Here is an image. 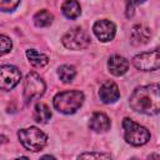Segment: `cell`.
I'll list each match as a JSON object with an SVG mask.
<instances>
[{
	"mask_svg": "<svg viewBox=\"0 0 160 160\" xmlns=\"http://www.w3.org/2000/svg\"><path fill=\"white\" fill-rule=\"evenodd\" d=\"M130 106L145 115H156L160 110V88L158 84L138 86L130 95Z\"/></svg>",
	"mask_w": 160,
	"mask_h": 160,
	"instance_id": "obj_1",
	"label": "cell"
},
{
	"mask_svg": "<svg viewBox=\"0 0 160 160\" xmlns=\"http://www.w3.org/2000/svg\"><path fill=\"white\" fill-rule=\"evenodd\" d=\"M84 102V94L78 90L62 91L55 95L54 108L62 114H74L81 108Z\"/></svg>",
	"mask_w": 160,
	"mask_h": 160,
	"instance_id": "obj_2",
	"label": "cell"
},
{
	"mask_svg": "<svg viewBox=\"0 0 160 160\" xmlns=\"http://www.w3.org/2000/svg\"><path fill=\"white\" fill-rule=\"evenodd\" d=\"M18 136H19V140L22 144V146L26 150L34 151V152L44 149V146L48 142V135L35 126H30V128L19 130Z\"/></svg>",
	"mask_w": 160,
	"mask_h": 160,
	"instance_id": "obj_3",
	"label": "cell"
},
{
	"mask_svg": "<svg viewBox=\"0 0 160 160\" xmlns=\"http://www.w3.org/2000/svg\"><path fill=\"white\" fill-rule=\"evenodd\" d=\"M122 129H124V138L126 142L134 146H140L146 144L150 140V132L146 128L139 125L138 122L132 121L129 118L122 120Z\"/></svg>",
	"mask_w": 160,
	"mask_h": 160,
	"instance_id": "obj_4",
	"label": "cell"
},
{
	"mask_svg": "<svg viewBox=\"0 0 160 160\" xmlns=\"http://www.w3.org/2000/svg\"><path fill=\"white\" fill-rule=\"evenodd\" d=\"M45 91V82L36 72H29L24 80V100L26 104L40 98Z\"/></svg>",
	"mask_w": 160,
	"mask_h": 160,
	"instance_id": "obj_5",
	"label": "cell"
},
{
	"mask_svg": "<svg viewBox=\"0 0 160 160\" xmlns=\"http://www.w3.org/2000/svg\"><path fill=\"white\" fill-rule=\"evenodd\" d=\"M61 41H62L64 46L70 50H82L90 45L91 40H90V36L88 35V32H85L80 28H75V29H71L70 31H68L62 36Z\"/></svg>",
	"mask_w": 160,
	"mask_h": 160,
	"instance_id": "obj_6",
	"label": "cell"
},
{
	"mask_svg": "<svg viewBox=\"0 0 160 160\" xmlns=\"http://www.w3.org/2000/svg\"><path fill=\"white\" fill-rule=\"evenodd\" d=\"M132 64L136 69L142 71H154L160 66V52L158 49L148 52L138 54L132 59Z\"/></svg>",
	"mask_w": 160,
	"mask_h": 160,
	"instance_id": "obj_7",
	"label": "cell"
},
{
	"mask_svg": "<svg viewBox=\"0 0 160 160\" xmlns=\"http://www.w3.org/2000/svg\"><path fill=\"white\" fill-rule=\"evenodd\" d=\"M21 79V72L16 66L4 65L0 66V89L11 90L14 89Z\"/></svg>",
	"mask_w": 160,
	"mask_h": 160,
	"instance_id": "obj_8",
	"label": "cell"
},
{
	"mask_svg": "<svg viewBox=\"0 0 160 160\" xmlns=\"http://www.w3.org/2000/svg\"><path fill=\"white\" fill-rule=\"evenodd\" d=\"M94 34L95 36L102 41V42H106V41H110L114 39L115 34H116V26L112 21L110 20H106V19H102V20H98L95 24H94Z\"/></svg>",
	"mask_w": 160,
	"mask_h": 160,
	"instance_id": "obj_9",
	"label": "cell"
},
{
	"mask_svg": "<svg viewBox=\"0 0 160 160\" xmlns=\"http://www.w3.org/2000/svg\"><path fill=\"white\" fill-rule=\"evenodd\" d=\"M100 100L104 104H112L120 98V91L114 81H106L100 86L99 90Z\"/></svg>",
	"mask_w": 160,
	"mask_h": 160,
	"instance_id": "obj_10",
	"label": "cell"
},
{
	"mask_svg": "<svg viewBox=\"0 0 160 160\" xmlns=\"http://www.w3.org/2000/svg\"><path fill=\"white\" fill-rule=\"evenodd\" d=\"M151 36L150 29L142 24H138L135 26H132L131 31H130V42L135 46H140L144 45L149 41Z\"/></svg>",
	"mask_w": 160,
	"mask_h": 160,
	"instance_id": "obj_11",
	"label": "cell"
},
{
	"mask_svg": "<svg viewBox=\"0 0 160 160\" xmlns=\"http://www.w3.org/2000/svg\"><path fill=\"white\" fill-rule=\"evenodd\" d=\"M108 69L112 75L121 76L128 71L129 61L120 55H112L108 61Z\"/></svg>",
	"mask_w": 160,
	"mask_h": 160,
	"instance_id": "obj_12",
	"label": "cell"
},
{
	"mask_svg": "<svg viewBox=\"0 0 160 160\" xmlns=\"http://www.w3.org/2000/svg\"><path fill=\"white\" fill-rule=\"evenodd\" d=\"M89 126L91 130L96 132H105L110 129L111 122H110V119L104 112H94L92 116L90 118Z\"/></svg>",
	"mask_w": 160,
	"mask_h": 160,
	"instance_id": "obj_13",
	"label": "cell"
},
{
	"mask_svg": "<svg viewBox=\"0 0 160 160\" xmlns=\"http://www.w3.org/2000/svg\"><path fill=\"white\" fill-rule=\"evenodd\" d=\"M32 118L36 122H40V124H45L50 120L51 118V111L49 109V106L46 104H42V102H39L35 105L34 108V114H32Z\"/></svg>",
	"mask_w": 160,
	"mask_h": 160,
	"instance_id": "obj_14",
	"label": "cell"
},
{
	"mask_svg": "<svg viewBox=\"0 0 160 160\" xmlns=\"http://www.w3.org/2000/svg\"><path fill=\"white\" fill-rule=\"evenodd\" d=\"M61 11L68 19H76L81 14V8L76 0H66L61 6Z\"/></svg>",
	"mask_w": 160,
	"mask_h": 160,
	"instance_id": "obj_15",
	"label": "cell"
},
{
	"mask_svg": "<svg viewBox=\"0 0 160 160\" xmlns=\"http://www.w3.org/2000/svg\"><path fill=\"white\" fill-rule=\"evenodd\" d=\"M26 58H28V60H29V62L31 65L38 66V68H42L49 62V58L45 54L39 52V51H36L34 49L26 50Z\"/></svg>",
	"mask_w": 160,
	"mask_h": 160,
	"instance_id": "obj_16",
	"label": "cell"
},
{
	"mask_svg": "<svg viewBox=\"0 0 160 160\" xmlns=\"http://www.w3.org/2000/svg\"><path fill=\"white\" fill-rule=\"evenodd\" d=\"M52 19H54L52 14H51L50 11L45 10V9L38 11V12L34 15V18H32L34 24H35L38 28H46V26L51 25Z\"/></svg>",
	"mask_w": 160,
	"mask_h": 160,
	"instance_id": "obj_17",
	"label": "cell"
},
{
	"mask_svg": "<svg viewBox=\"0 0 160 160\" xmlns=\"http://www.w3.org/2000/svg\"><path fill=\"white\" fill-rule=\"evenodd\" d=\"M75 75H76V70H75V68H74L72 65L65 64V65H61V66L58 69V76H59V79H60L62 82H65V84L71 82V81L74 80Z\"/></svg>",
	"mask_w": 160,
	"mask_h": 160,
	"instance_id": "obj_18",
	"label": "cell"
},
{
	"mask_svg": "<svg viewBox=\"0 0 160 160\" xmlns=\"http://www.w3.org/2000/svg\"><path fill=\"white\" fill-rule=\"evenodd\" d=\"M12 48V42L11 40L6 36V35H1L0 34V56L8 54Z\"/></svg>",
	"mask_w": 160,
	"mask_h": 160,
	"instance_id": "obj_19",
	"label": "cell"
},
{
	"mask_svg": "<svg viewBox=\"0 0 160 160\" xmlns=\"http://www.w3.org/2000/svg\"><path fill=\"white\" fill-rule=\"evenodd\" d=\"M19 4L20 0H0V11H12Z\"/></svg>",
	"mask_w": 160,
	"mask_h": 160,
	"instance_id": "obj_20",
	"label": "cell"
},
{
	"mask_svg": "<svg viewBox=\"0 0 160 160\" xmlns=\"http://www.w3.org/2000/svg\"><path fill=\"white\" fill-rule=\"evenodd\" d=\"M145 0H125V4H126V16L130 18L134 14V8L142 4Z\"/></svg>",
	"mask_w": 160,
	"mask_h": 160,
	"instance_id": "obj_21",
	"label": "cell"
},
{
	"mask_svg": "<svg viewBox=\"0 0 160 160\" xmlns=\"http://www.w3.org/2000/svg\"><path fill=\"white\" fill-rule=\"evenodd\" d=\"M111 156L109 154H101V152H84L79 155V159H110Z\"/></svg>",
	"mask_w": 160,
	"mask_h": 160,
	"instance_id": "obj_22",
	"label": "cell"
},
{
	"mask_svg": "<svg viewBox=\"0 0 160 160\" xmlns=\"http://www.w3.org/2000/svg\"><path fill=\"white\" fill-rule=\"evenodd\" d=\"M5 142H8V138L0 135V144H5Z\"/></svg>",
	"mask_w": 160,
	"mask_h": 160,
	"instance_id": "obj_23",
	"label": "cell"
}]
</instances>
